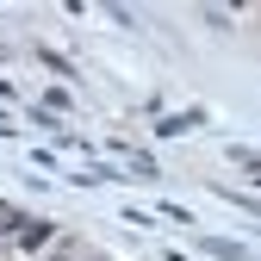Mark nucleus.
<instances>
[{
  "mask_svg": "<svg viewBox=\"0 0 261 261\" xmlns=\"http://www.w3.org/2000/svg\"><path fill=\"white\" fill-rule=\"evenodd\" d=\"M56 237H62V224H50V218H25V224H19V237H13V255L31 261V255H44Z\"/></svg>",
  "mask_w": 261,
  "mask_h": 261,
  "instance_id": "1",
  "label": "nucleus"
},
{
  "mask_svg": "<svg viewBox=\"0 0 261 261\" xmlns=\"http://www.w3.org/2000/svg\"><path fill=\"white\" fill-rule=\"evenodd\" d=\"M50 261H75V249H62V255H50Z\"/></svg>",
  "mask_w": 261,
  "mask_h": 261,
  "instance_id": "2",
  "label": "nucleus"
}]
</instances>
